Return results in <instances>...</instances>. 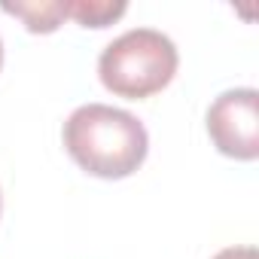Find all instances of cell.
<instances>
[{
    "mask_svg": "<svg viewBox=\"0 0 259 259\" xmlns=\"http://www.w3.org/2000/svg\"><path fill=\"white\" fill-rule=\"evenodd\" d=\"M64 150L92 177H132L150 150V135L138 116L107 104H82L64 122Z\"/></svg>",
    "mask_w": 259,
    "mask_h": 259,
    "instance_id": "obj_1",
    "label": "cell"
},
{
    "mask_svg": "<svg viewBox=\"0 0 259 259\" xmlns=\"http://www.w3.org/2000/svg\"><path fill=\"white\" fill-rule=\"evenodd\" d=\"M0 210H4V195H0Z\"/></svg>",
    "mask_w": 259,
    "mask_h": 259,
    "instance_id": "obj_8",
    "label": "cell"
},
{
    "mask_svg": "<svg viewBox=\"0 0 259 259\" xmlns=\"http://www.w3.org/2000/svg\"><path fill=\"white\" fill-rule=\"evenodd\" d=\"M180 55L171 37L156 28H135L104 46L98 58V76L107 92L141 101L162 92L177 73Z\"/></svg>",
    "mask_w": 259,
    "mask_h": 259,
    "instance_id": "obj_2",
    "label": "cell"
},
{
    "mask_svg": "<svg viewBox=\"0 0 259 259\" xmlns=\"http://www.w3.org/2000/svg\"><path fill=\"white\" fill-rule=\"evenodd\" d=\"M213 259H259V256H256L253 247H226V250H220Z\"/></svg>",
    "mask_w": 259,
    "mask_h": 259,
    "instance_id": "obj_6",
    "label": "cell"
},
{
    "mask_svg": "<svg viewBox=\"0 0 259 259\" xmlns=\"http://www.w3.org/2000/svg\"><path fill=\"white\" fill-rule=\"evenodd\" d=\"M0 67H4V43H0Z\"/></svg>",
    "mask_w": 259,
    "mask_h": 259,
    "instance_id": "obj_7",
    "label": "cell"
},
{
    "mask_svg": "<svg viewBox=\"0 0 259 259\" xmlns=\"http://www.w3.org/2000/svg\"><path fill=\"white\" fill-rule=\"evenodd\" d=\"M0 10L25 22L31 34H52L64 19H67V0H28V4H10L4 0Z\"/></svg>",
    "mask_w": 259,
    "mask_h": 259,
    "instance_id": "obj_4",
    "label": "cell"
},
{
    "mask_svg": "<svg viewBox=\"0 0 259 259\" xmlns=\"http://www.w3.org/2000/svg\"><path fill=\"white\" fill-rule=\"evenodd\" d=\"M207 135L213 147L241 162L259 156V92L229 89L207 107Z\"/></svg>",
    "mask_w": 259,
    "mask_h": 259,
    "instance_id": "obj_3",
    "label": "cell"
},
{
    "mask_svg": "<svg viewBox=\"0 0 259 259\" xmlns=\"http://www.w3.org/2000/svg\"><path fill=\"white\" fill-rule=\"evenodd\" d=\"M125 10L128 4H122V0H116V4H110V0H67V16L76 19L82 28H107L116 19H122Z\"/></svg>",
    "mask_w": 259,
    "mask_h": 259,
    "instance_id": "obj_5",
    "label": "cell"
}]
</instances>
